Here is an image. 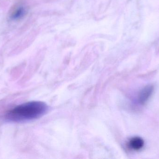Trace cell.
Instances as JSON below:
<instances>
[{
    "label": "cell",
    "instance_id": "3",
    "mask_svg": "<svg viewBox=\"0 0 159 159\" xmlns=\"http://www.w3.org/2000/svg\"><path fill=\"white\" fill-rule=\"evenodd\" d=\"M154 91L153 85H148L140 91L138 96V101L141 104H144L149 100Z\"/></svg>",
    "mask_w": 159,
    "mask_h": 159
},
{
    "label": "cell",
    "instance_id": "1",
    "mask_svg": "<svg viewBox=\"0 0 159 159\" xmlns=\"http://www.w3.org/2000/svg\"><path fill=\"white\" fill-rule=\"evenodd\" d=\"M48 106L41 101H31L16 106L7 111L4 119L7 122L21 123L38 119L45 115Z\"/></svg>",
    "mask_w": 159,
    "mask_h": 159
},
{
    "label": "cell",
    "instance_id": "4",
    "mask_svg": "<svg viewBox=\"0 0 159 159\" xmlns=\"http://www.w3.org/2000/svg\"><path fill=\"white\" fill-rule=\"evenodd\" d=\"M129 146L134 150H139L143 147L144 142L141 137H134L131 138L129 143Z\"/></svg>",
    "mask_w": 159,
    "mask_h": 159
},
{
    "label": "cell",
    "instance_id": "2",
    "mask_svg": "<svg viewBox=\"0 0 159 159\" xmlns=\"http://www.w3.org/2000/svg\"><path fill=\"white\" fill-rule=\"evenodd\" d=\"M26 8L22 4L19 3L15 5L9 12V17L11 20H18L22 18L26 15Z\"/></svg>",
    "mask_w": 159,
    "mask_h": 159
}]
</instances>
